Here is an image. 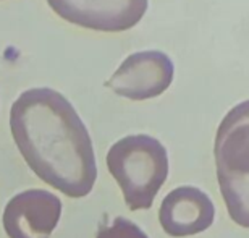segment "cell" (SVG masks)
<instances>
[{"label":"cell","mask_w":249,"mask_h":238,"mask_svg":"<svg viewBox=\"0 0 249 238\" xmlns=\"http://www.w3.org/2000/svg\"><path fill=\"white\" fill-rule=\"evenodd\" d=\"M10 131L24 162L46 185L84 198L97 180L92 140L71 102L52 88L21 92L10 109Z\"/></svg>","instance_id":"cell-1"},{"label":"cell","mask_w":249,"mask_h":238,"mask_svg":"<svg viewBox=\"0 0 249 238\" xmlns=\"http://www.w3.org/2000/svg\"><path fill=\"white\" fill-rule=\"evenodd\" d=\"M215 220L211 196L196 186H178L162 200L159 222L167 235L183 238L202 234Z\"/></svg>","instance_id":"cell-7"},{"label":"cell","mask_w":249,"mask_h":238,"mask_svg":"<svg viewBox=\"0 0 249 238\" xmlns=\"http://www.w3.org/2000/svg\"><path fill=\"white\" fill-rule=\"evenodd\" d=\"M173 76L175 67L167 54L142 51L124 58L106 86L129 101H147L165 92Z\"/></svg>","instance_id":"cell-5"},{"label":"cell","mask_w":249,"mask_h":238,"mask_svg":"<svg viewBox=\"0 0 249 238\" xmlns=\"http://www.w3.org/2000/svg\"><path fill=\"white\" fill-rule=\"evenodd\" d=\"M65 21L102 33L134 28L147 12L149 0H46Z\"/></svg>","instance_id":"cell-4"},{"label":"cell","mask_w":249,"mask_h":238,"mask_svg":"<svg viewBox=\"0 0 249 238\" xmlns=\"http://www.w3.org/2000/svg\"><path fill=\"white\" fill-rule=\"evenodd\" d=\"M106 162L128 209H151L168 177L167 147L154 136L129 135L113 143Z\"/></svg>","instance_id":"cell-2"},{"label":"cell","mask_w":249,"mask_h":238,"mask_svg":"<svg viewBox=\"0 0 249 238\" xmlns=\"http://www.w3.org/2000/svg\"><path fill=\"white\" fill-rule=\"evenodd\" d=\"M96 238H149V237L133 220L118 216L113 219L112 224L99 227Z\"/></svg>","instance_id":"cell-8"},{"label":"cell","mask_w":249,"mask_h":238,"mask_svg":"<svg viewBox=\"0 0 249 238\" xmlns=\"http://www.w3.org/2000/svg\"><path fill=\"white\" fill-rule=\"evenodd\" d=\"M62 200L41 188L24 190L7 202L2 216L8 238H51L62 217Z\"/></svg>","instance_id":"cell-6"},{"label":"cell","mask_w":249,"mask_h":238,"mask_svg":"<svg viewBox=\"0 0 249 238\" xmlns=\"http://www.w3.org/2000/svg\"><path fill=\"white\" fill-rule=\"evenodd\" d=\"M217 180L228 216L249 229V99L227 112L213 141Z\"/></svg>","instance_id":"cell-3"}]
</instances>
